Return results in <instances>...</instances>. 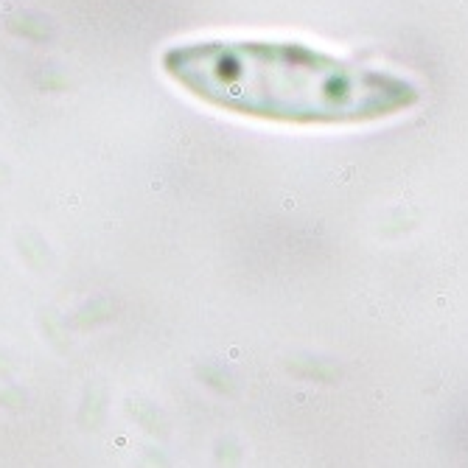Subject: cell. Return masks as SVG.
Returning a JSON list of instances; mask_svg holds the SVG:
<instances>
[{"instance_id":"1","label":"cell","mask_w":468,"mask_h":468,"mask_svg":"<svg viewBox=\"0 0 468 468\" xmlns=\"http://www.w3.org/2000/svg\"><path fill=\"white\" fill-rule=\"evenodd\" d=\"M163 65L196 99L272 121H367L407 110L418 99L401 76L359 67L297 43H188L172 48Z\"/></svg>"}]
</instances>
